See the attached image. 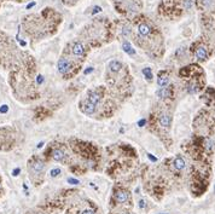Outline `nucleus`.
<instances>
[{"instance_id":"1","label":"nucleus","mask_w":215,"mask_h":214,"mask_svg":"<svg viewBox=\"0 0 215 214\" xmlns=\"http://www.w3.org/2000/svg\"><path fill=\"white\" fill-rule=\"evenodd\" d=\"M57 67H58V71L62 73V74H64V73H66V71L70 69V63L65 58H62V59H59Z\"/></svg>"},{"instance_id":"2","label":"nucleus","mask_w":215,"mask_h":214,"mask_svg":"<svg viewBox=\"0 0 215 214\" xmlns=\"http://www.w3.org/2000/svg\"><path fill=\"white\" fill-rule=\"evenodd\" d=\"M207 56H208V53H207V48H206L204 46L197 47V50H196V57H197L198 59L203 61V59L207 58Z\"/></svg>"},{"instance_id":"3","label":"nucleus","mask_w":215,"mask_h":214,"mask_svg":"<svg viewBox=\"0 0 215 214\" xmlns=\"http://www.w3.org/2000/svg\"><path fill=\"white\" fill-rule=\"evenodd\" d=\"M159 123L163 127H169L170 126V116L167 114H162L159 116Z\"/></svg>"},{"instance_id":"4","label":"nucleus","mask_w":215,"mask_h":214,"mask_svg":"<svg viewBox=\"0 0 215 214\" xmlns=\"http://www.w3.org/2000/svg\"><path fill=\"white\" fill-rule=\"evenodd\" d=\"M173 165H174V168L178 169V171H181V169H184L185 168V161L181 159V157H177V159L174 160Z\"/></svg>"},{"instance_id":"5","label":"nucleus","mask_w":215,"mask_h":214,"mask_svg":"<svg viewBox=\"0 0 215 214\" xmlns=\"http://www.w3.org/2000/svg\"><path fill=\"white\" fill-rule=\"evenodd\" d=\"M115 198H116V201H117V202L123 203V202H126V201L128 200V194H127V192H124V191H119V192L116 194Z\"/></svg>"},{"instance_id":"6","label":"nucleus","mask_w":215,"mask_h":214,"mask_svg":"<svg viewBox=\"0 0 215 214\" xmlns=\"http://www.w3.org/2000/svg\"><path fill=\"white\" fill-rule=\"evenodd\" d=\"M73 53H74L75 56H81V55L84 53V46H82V44L76 42V44L74 45V47H73Z\"/></svg>"},{"instance_id":"7","label":"nucleus","mask_w":215,"mask_h":214,"mask_svg":"<svg viewBox=\"0 0 215 214\" xmlns=\"http://www.w3.org/2000/svg\"><path fill=\"white\" fill-rule=\"evenodd\" d=\"M94 110H95V104H93L90 101H87V102L85 103V105H84V111H85L86 114H93Z\"/></svg>"},{"instance_id":"8","label":"nucleus","mask_w":215,"mask_h":214,"mask_svg":"<svg viewBox=\"0 0 215 214\" xmlns=\"http://www.w3.org/2000/svg\"><path fill=\"white\" fill-rule=\"evenodd\" d=\"M31 169H33L35 173H39V172H41V171L44 169V163L40 162V161H36V162H34V163L31 165Z\"/></svg>"},{"instance_id":"9","label":"nucleus","mask_w":215,"mask_h":214,"mask_svg":"<svg viewBox=\"0 0 215 214\" xmlns=\"http://www.w3.org/2000/svg\"><path fill=\"white\" fill-rule=\"evenodd\" d=\"M122 47H123V51L127 52V53H129V55H134V53H135V51L133 50V47L131 46V44H129L128 41H124V42H123Z\"/></svg>"},{"instance_id":"10","label":"nucleus","mask_w":215,"mask_h":214,"mask_svg":"<svg viewBox=\"0 0 215 214\" xmlns=\"http://www.w3.org/2000/svg\"><path fill=\"white\" fill-rule=\"evenodd\" d=\"M88 101L93 103V104H95L97 105V103L100 101V97H99V95L98 93H95V92H91L90 93V97H88Z\"/></svg>"},{"instance_id":"11","label":"nucleus","mask_w":215,"mask_h":214,"mask_svg":"<svg viewBox=\"0 0 215 214\" xmlns=\"http://www.w3.org/2000/svg\"><path fill=\"white\" fill-rule=\"evenodd\" d=\"M139 33L144 36L149 35V34H150V28H149L146 24H140V26H139Z\"/></svg>"},{"instance_id":"12","label":"nucleus","mask_w":215,"mask_h":214,"mask_svg":"<svg viewBox=\"0 0 215 214\" xmlns=\"http://www.w3.org/2000/svg\"><path fill=\"white\" fill-rule=\"evenodd\" d=\"M109 68H110V70L111 71H119L120 70V68H121V63L117 62V61H113V62H110Z\"/></svg>"},{"instance_id":"13","label":"nucleus","mask_w":215,"mask_h":214,"mask_svg":"<svg viewBox=\"0 0 215 214\" xmlns=\"http://www.w3.org/2000/svg\"><path fill=\"white\" fill-rule=\"evenodd\" d=\"M168 82H169V79H168L167 76H159L158 80H157V84H158V86H161V87H166V86L168 85Z\"/></svg>"},{"instance_id":"14","label":"nucleus","mask_w":215,"mask_h":214,"mask_svg":"<svg viewBox=\"0 0 215 214\" xmlns=\"http://www.w3.org/2000/svg\"><path fill=\"white\" fill-rule=\"evenodd\" d=\"M53 159L56 160V161H61L64 159V152L59 150V149H56L55 151H53Z\"/></svg>"},{"instance_id":"15","label":"nucleus","mask_w":215,"mask_h":214,"mask_svg":"<svg viewBox=\"0 0 215 214\" xmlns=\"http://www.w3.org/2000/svg\"><path fill=\"white\" fill-rule=\"evenodd\" d=\"M157 96L159 98H164V97H168L169 96V90L166 88V87H162V90L157 91Z\"/></svg>"},{"instance_id":"16","label":"nucleus","mask_w":215,"mask_h":214,"mask_svg":"<svg viewBox=\"0 0 215 214\" xmlns=\"http://www.w3.org/2000/svg\"><path fill=\"white\" fill-rule=\"evenodd\" d=\"M197 91H198V87H197V85H196L195 82L188 84V86H187V92H188V93L193 95V93H196Z\"/></svg>"},{"instance_id":"17","label":"nucleus","mask_w":215,"mask_h":214,"mask_svg":"<svg viewBox=\"0 0 215 214\" xmlns=\"http://www.w3.org/2000/svg\"><path fill=\"white\" fill-rule=\"evenodd\" d=\"M143 74L145 75V77H146L148 80H151V79H152V73H151V69H150V68H144V69H143Z\"/></svg>"},{"instance_id":"18","label":"nucleus","mask_w":215,"mask_h":214,"mask_svg":"<svg viewBox=\"0 0 215 214\" xmlns=\"http://www.w3.org/2000/svg\"><path fill=\"white\" fill-rule=\"evenodd\" d=\"M213 146H214V142L212 139H208L207 141V150H212Z\"/></svg>"},{"instance_id":"19","label":"nucleus","mask_w":215,"mask_h":214,"mask_svg":"<svg viewBox=\"0 0 215 214\" xmlns=\"http://www.w3.org/2000/svg\"><path fill=\"white\" fill-rule=\"evenodd\" d=\"M59 173H61V171H59L58 168H56V169H52V171H51V177H57Z\"/></svg>"},{"instance_id":"20","label":"nucleus","mask_w":215,"mask_h":214,"mask_svg":"<svg viewBox=\"0 0 215 214\" xmlns=\"http://www.w3.org/2000/svg\"><path fill=\"white\" fill-rule=\"evenodd\" d=\"M68 183H69V184H73V185H76V184H79V180L74 178H68Z\"/></svg>"},{"instance_id":"21","label":"nucleus","mask_w":215,"mask_h":214,"mask_svg":"<svg viewBox=\"0 0 215 214\" xmlns=\"http://www.w3.org/2000/svg\"><path fill=\"white\" fill-rule=\"evenodd\" d=\"M212 4H213V0H203V5H204V7H209Z\"/></svg>"},{"instance_id":"22","label":"nucleus","mask_w":215,"mask_h":214,"mask_svg":"<svg viewBox=\"0 0 215 214\" xmlns=\"http://www.w3.org/2000/svg\"><path fill=\"white\" fill-rule=\"evenodd\" d=\"M100 11H102V9H100V7H99V6H95V7H94V9H93V15H95V13H97V12H100Z\"/></svg>"},{"instance_id":"23","label":"nucleus","mask_w":215,"mask_h":214,"mask_svg":"<svg viewBox=\"0 0 215 214\" xmlns=\"http://www.w3.org/2000/svg\"><path fill=\"white\" fill-rule=\"evenodd\" d=\"M7 110H9V108H7V105H2V107L0 108V112H2V114H4V112H6Z\"/></svg>"},{"instance_id":"24","label":"nucleus","mask_w":215,"mask_h":214,"mask_svg":"<svg viewBox=\"0 0 215 214\" xmlns=\"http://www.w3.org/2000/svg\"><path fill=\"white\" fill-rule=\"evenodd\" d=\"M42 81H44L42 76H41V75H39V76H38V79H36V82H38V84H41Z\"/></svg>"},{"instance_id":"25","label":"nucleus","mask_w":215,"mask_h":214,"mask_svg":"<svg viewBox=\"0 0 215 214\" xmlns=\"http://www.w3.org/2000/svg\"><path fill=\"white\" fill-rule=\"evenodd\" d=\"M123 34L126 35V34H129V28L128 27H124L123 28Z\"/></svg>"},{"instance_id":"26","label":"nucleus","mask_w":215,"mask_h":214,"mask_svg":"<svg viewBox=\"0 0 215 214\" xmlns=\"http://www.w3.org/2000/svg\"><path fill=\"white\" fill-rule=\"evenodd\" d=\"M145 122H146L145 120H140V121H139V123H138V125H139V127H143V126L145 125Z\"/></svg>"},{"instance_id":"27","label":"nucleus","mask_w":215,"mask_h":214,"mask_svg":"<svg viewBox=\"0 0 215 214\" xmlns=\"http://www.w3.org/2000/svg\"><path fill=\"white\" fill-rule=\"evenodd\" d=\"M139 207H140V208H144V207H145V202H144L143 200L139 201Z\"/></svg>"},{"instance_id":"28","label":"nucleus","mask_w":215,"mask_h":214,"mask_svg":"<svg viewBox=\"0 0 215 214\" xmlns=\"http://www.w3.org/2000/svg\"><path fill=\"white\" fill-rule=\"evenodd\" d=\"M148 156H149V159L151 160V161H154V162H156V157H154L151 154H148Z\"/></svg>"},{"instance_id":"29","label":"nucleus","mask_w":215,"mask_h":214,"mask_svg":"<svg viewBox=\"0 0 215 214\" xmlns=\"http://www.w3.org/2000/svg\"><path fill=\"white\" fill-rule=\"evenodd\" d=\"M18 173H20V168H16V169L13 171V176L16 177V176H18Z\"/></svg>"},{"instance_id":"30","label":"nucleus","mask_w":215,"mask_h":214,"mask_svg":"<svg viewBox=\"0 0 215 214\" xmlns=\"http://www.w3.org/2000/svg\"><path fill=\"white\" fill-rule=\"evenodd\" d=\"M92 71H93V68H88V69L85 70V74H90V73H92Z\"/></svg>"},{"instance_id":"31","label":"nucleus","mask_w":215,"mask_h":214,"mask_svg":"<svg viewBox=\"0 0 215 214\" xmlns=\"http://www.w3.org/2000/svg\"><path fill=\"white\" fill-rule=\"evenodd\" d=\"M34 5H35V2H30V4H28V5H27V9H30V7H33Z\"/></svg>"},{"instance_id":"32","label":"nucleus","mask_w":215,"mask_h":214,"mask_svg":"<svg viewBox=\"0 0 215 214\" xmlns=\"http://www.w3.org/2000/svg\"><path fill=\"white\" fill-rule=\"evenodd\" d=\"M82 214H94V213H93L92 211H85V212H84Z\"/></svg>"},{"instance_id":"33","label":"nucleus","mask_w":215,"mask_h":214,"mask_svg":"<svg viewBox=\"0 0 215 214\" xmlns=\"http://www.w3.org/2000/svg\"><path fill=\"white\" fill-rule=\"evenodd\" d=\"M44 145V143H39V145H38V148H41Z\"/></svg>"}]
</instances>
